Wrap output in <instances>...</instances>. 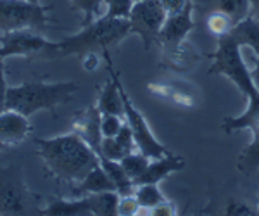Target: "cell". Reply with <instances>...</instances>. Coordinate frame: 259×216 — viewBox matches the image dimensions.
I'll use <instances>...</instances> for the list:
<instances>
[{
    "instance_id": "cell-1",
    "label": "cell",
    "mask_w": 259,
    "mask_h": 216,
    "mask_svg": "<svg viewBox=\"0 0 259 216\" xmlns=\"http://www.w3.org/2000/svg\"><path fill=\"white\" fill-rule=\"evenodd\" d=\"M35 144L50 175L69 184H80L99 164V156L76 132L54 139H36Z\"/></svg>"
},
{
    "instance_id": "cell-2",
    "label": "cell",
    "mask_w": 259,
    "mask_h": 216,
    "mask_svg": "<svg viewBox=\"0 0 259 216\" xmlns=\"http://www.w3.org/2000/svg\"><path fill=\"white\" fill-rule=\"evenodd\" d=\"M132 35V24L130 19H118L100 16L92 23L85 24L81 31L76 35L66 36L64 40L56 41L50 57L57 56H87L90 52L109 51V47L119 44L123 38Z\"/></svg>"
},
{
    "instance_id": "cell-3",
    "label": "cell",
    "mask_w": 259,
    "mask_h": 216,
    "mask_svg": "<svg viewBox=\"0 0 259 216\" xmlns=\"http://www.w3.org/2000/svg\"><path fill=\"white\" fill-rule=\"evenodd\" d=\"M78 89L80 85L74 81H26L18 87H7V109H14L24 116H31L41 109L54 113L57 106L68 104Z\"/></svg>"
},
{
    "instance_id": "cell-4",
    "label": "cell",
    "mask_w": 259,
    "mask_h": 216,
    "mask_svg": "<svg viewBox=\"0 0 259 216\" xmlns=\"http://www.w3.org/2000/svg\"><path fill=\"white\" fill-rule=\"evenodd\" d=\"M212 66L209 69L211 74H225L228 80H232L240 92L245 94V97H256L259 90L254 85L250 69L245 66L240 54V45L228 35H223L218 38V49L212 54Z\"/></svg>"
},
{
    "instance_id": "cell-5",
    "label": "cell",
    "mask_w": 259,
    "mask_h": 216,
    "mask_svg": "<svg viewBox=\"0 0 259 216\" xmlns=\"http://www.w3.org/2000/svg\"><path fill=\"white\" fill-rule=\"evenodd\" d=\"M49 6L30 2V0H0V31L36 30L47 24Z\"/></svg>"
},
{
    "instance_id": "cell-6",
    "label": "cell",
    "mask_w": 259,
    "mask_h": 216,
    "mask_svg": "<svg viewBox=\"0 0 259 216\" xmlns=\"http://www.w3.org/2000/svg\"><path fill=\"white\" fill-rule=\"evenodd\" d=\"M168 18L161 0H140L135 2L130 12L132 33H137L144 41V47L150 49L154 41L159 40V33Z\"/></svg>"
},
{
    "instance_id": "cell-7",
    "label": "cell",
    "mask_w": 259,
    "mask_h": 216,
    "mask_svg": "<svg viewBox=\"0 0 259 216\" xmlns=\"http://www.w3.org/2000/svg\"><path fill=\"white\" fill-rule=\"evenodd\" d=\"M121 87V94H123V106H124V121L133 132V137H135V142H137V147H139L140 152H144L145 156L152 157H162L166 154H169L168 149L162 145L159 140L154 137L152 130H150L147 119L144 118V114L133 106L132 99L128 97L126 90H124L123 83H119Z\"/></svg>"
},
{
    "instance_id": "cell-8",
    "label": "cell",
    "mask_w": 259,
    "mask_h": 216,
    "mask_svg": "<svg viewBox=\"0 0 259 216\" xmlns=\"http://www.w3.org/2000/svg\"><path fill=\"white\" fill-rule=\"evenodd\" d=\"M56 41H49L36 30H14V31H0V54L2 57H30L40 52L52 54Z\"/></svg>"
},
{
    "instance_id": "cell-9",
    "label": "cell",
    "mask_w": 259,
    "mask_h": 216,
    "mask_svg": "<svg viewBox=\"0 0 259 216\" xmlns=\"http://www.w3.org/2000/svg\"><path fill=\"white\" fill-rule=\"evenodd\" d=\"M28 192L19 168H0V214H26Z\"/></svg>"
},
{
    "instance_id": "cell-10",
    "label": "cell",
    "mask_w": 259,
    "mask_h": 216,
    "mask_svg": "<svg viewBox=\"0 0 259 216\" xmlns=\"http://www.w3.org/2000/svg\"><path fill=\"white\" fill-rule=\"evenodd\" d=\"M192 28H194V21H192V4L189 2V6L182 12L166 18L164 26L159 33V41L164 44L166 49L180 47Z\"/></svg>"
},
{
    "instance_id": "cell-11",
    "label": "cell",
    "mask_w": 259,
    "mask_h": 216,
    "mask_svg": "<svg viewBox=\"0 0 259 216\" xmlns=\"http://www.w3.org/2000/svg\"><path fill=\"white\" fill-rule=\"evenodd\" d=\"M31 132V124L28 116L18 113L14 109H6L0 113V142L9 145H19L28 139Z\"/></svg>"
},
{
    "instance_id": "cell-12",
    "label": "cell",
    "mask_w": 259,
    "mask_h": 216,
    "mask_svg": "<svg viewBox=\"0 0 259 216\" xmlns=\"http://www.w3.org/2000/svg\"><path fill=\"white\" fill-rule=\"evenodd\" d=\"M100 116H102V113L99 111V107L94 106L78 116L73 124V130L94 149L97 156L100 154V145H102L104 139L102 130H100Z\"/></svg>"
},
{
    "instance_id": "cell-13",
    "label": "cell",
    "mask_w": 259,
    "mask_h": 216,
    "mask_svg": "<svg viewBox=\"0 0 259 216\" xmlns=\"http://www.w3.org/2000/svg\"><path fill=\"white\" fill-rule=\"evenodd\" d=\"M182 168H185V159L169 152V154H166L162 157H156L154 161H150L149 166L145 168V171L135 180V185L159 184L166 177H169L171 173H175V171H180Z\"/></svg>"
},
{
    "instance_id": "cell-14",
    "label": "cell",
    "mask_w": 259,
    "mask_h": 216,
    "mask_svg": "<svg viewBox=\"0 0 259 216\" xmlns=\"http://www.w3.org/2000/svg\"><path fill=\"white\" fill-rule=\"evenodd\" d=\"M221 128L227 134H235L244 128H252V132L259 130V94L247 99V109L240 116H227L221 123Z\"/></svg>"
},
{
    "instance_id": "cell-15",
    "label": "cell",
    "mask_w": 259,
    "mask_h": 216,
    "mask_svg": "<svg viewBox=\"0 0 259 216\" xmlns=\"http://www.w3.org/2000/svg\"><path fill=\"white\" fill-rule=\"evenodd\" d=\"M230 36H232L240 47L252 49L259 57V19H256L254 16L244 18L232 28Z\"/></svg>"
},
{
    "instance_id": "cell-16",
    "label": "cell",
    "mask_w": 259,
    "mask_h": 216,
    "mask_svg": "<svg viewBox=\"0 0 259 216\" xmlns=\"http://www.w3.org/2000/svg\"><path fill=\"white\" fill-rule=\"evenodd\" d=\"M40 214L47 216H87L92 214V207L89 199H74V201H66V199H57V201L49 202L45 207L40 209Z\"/></svg>"
},
{
    "instance_id": "cell-17",
    "label": "cell",
    "mask_w": 259,
    "mask_h": 216,
    "mask_svg": "<svg viewBox=\"0 0 259 216\" xmlns=\"http://www.w3.org/2000/svg\"><path fill=\"white\" fill-rule=\"evenodd\" d=\"M106 190H116L114 184L106 173V169L100 166V163L78 184V192L81 194H95V192H106ZM118 192V190H116Z\"/></svg>"
},
{
    "instance_id": "cell-18",
    "label": "cell",
    "mask_w": 259,
    "mask_h": 216,
    "mask_svg": "<svg viewBox=\"0 0 259 216\" xmlns=\"http://www.w3.org/2000/svg\"><path fill=\"white\" fill-rule=\"evenodd\" d=\"M90 202L92 214L97 216H114L118 214V204H119V194L116 190H106V192H95V194H85Z\"/></svg>"
},
{
    "instance_id": "cell-19",
    "label": "cell",
    "mask_w": 259,
    "mask_h": 216,
    "mask_svg": "<svg viewBox=\"0 0 259 216\" xmlns=\"http://www.w3.org/2000/svg\"><path fill=\"white\" fill-rule=\"evenodd\" d=\"M133 196L137 197L140 207H145V209H152L157 204L166 201V197L162 196V192L157 189V184H140L135 187V192Z\"/></svg>"
},
{
    "instance_id": "cell-20",
    "label": "cell",
    "mask_w": 259,
    "mask_h": 216,
    "mask_svg": "<svg viewBox=\"0 0 259 216\" xmlns=\"http://www.w3.org/2000/svg\"><path fill=\"white\" fill-rule=\"evenodd\" d=\"M259 168V130H254V139L239 156V169L252 173Z\"/></svg>"
},
{
    "instance_id": "cell-21",
    "label": "cell",
    "mask_w": 259,
    "mask_h": 216,
    "mask_svg": "<svg viewBox=\"0 0 259 216\" xmlns=\"http://www.w3.org/2000/svg\"><path fill=\"white\" fill-rule=\"evenodd\" d=\"M150 159H152V157L145 156L144 152L139 151V152H132V154L124 156L119 163H121V166H123L124 171H126V175L135 182L137 178L145 171V168L149 166Z\"/></svg>"
},
{
    "instance_id": "cell-22",
    "label": "cell",
    "mask_w": 259,
    "mask_h": 216,
    "mask_svg": "<svg viewBox=\"0 0 259 216\" xmlns=\"http://www.w3.org/2000/svg\"><path fill=\"white\" fill-rule=\"evenodd\" d=\"M216 11H221L228 14L233 19V23H239L244 18H247L250 12V0H218Z\"/></svg>"
},
{
    "instance_id": "cell-23",
    "label": "cell",
    "mask_w": 259,
    "mask_h": 216,
    "mask_svg": "<svg viewBox=\"0 0 259 216\" xmlns=\"http://www.w3.org/2000/svg\"><path fill=\"white\" fill-rule=\"evenodd\" d=\"M233 26H235L233 19L221 11H214L212 14L207 16V30H209L212 35L218 36V38L223 35H228Z\"/></svg>"
},
{
    "instance_id": "cell-24",
    "label": "cell",
    "mask_w": 259,
    "mask_h": 216,
    "mask_svg": "<svg viewBox=\"0 0 259 216\" xmlns=\"http://www.w3.org/2000/svg\"><path fill=\"white\" fill-rule=\"evenodd\" d=\"M132 154V152H130ZM124 156H128V151L123 147L116 137H104L102 139V145H100V157H107V159L112 161H121Z\"/></svg>"
},
{
    "instance_id": "cell-25",
    "label": "cell",
    "mask_w": 259,
    "mask_h": 216,
    "mask_svg": "<svg viewBox=\"0 0 259 216\" xmlns=\"http://www.w3.org/2000/svg\"><path fill=\"white\" fill-rule=\"evenodd\" d=\"M74 9L81 11L85 16V24L100 18V7L106 6V0H71Z\"/></svg>"
},
{
    "instance_id": "cell-26",
    "label": "cell",
    "mask_w": 259,
    "mask_h": 216,
    "mask_svg": "<svg viewBox=\"0 0 259 216\" xmlns=\"http://www.w3.org/2000/svg\"><path fill=\"white\" fill-rule=\"evenodd\" d=\"M135 0H106V14L107 18L128 19Z\"/></svg>"
},
{
    "instance_id": "cell-27",
    "label": "cell",
    "mask_w": 259,
    "mask_h": 216,
    "mask_svg": "<svg viewBox=\"0 0 259 216\" xmlns=\"http://www.w3.org/2000/svg\"><path fill=\"white\" fill-rule=\"evenodd\" d=\"M124 124V118L118 114H102L100 116V130L102 137H116Z\"/></svg>"
},
{
    "instance_id": "cell-28",
    "label": "cell",
    "mask_w": 259,
    "mask_h": 216,
    "mask_svg": "<svg viewBox=\"0 0 259 216\" xmlns=\"http://www.w3.org/2000/svg\"><path fill=\"white\" fill-rule=\"evenodd\" d=\"M139 211H140V204H139V201H137V197L133 196V194L119 197L118 214H121V216H135V214H139Z\"/></svg>"
},
{
    "instance_id": "cell-29",
    "label": "cell",
    "mask_w": 259,
    "mask_h": 216,
    "mask_svg": "<svg viewBox=\"0 0 259 216\" xmlns=\"http://www.w3.org/2000/svg\"><path fill=\"white\" fill-rule=\"evenodd\" d=\"M162 7H164L166 14L168 16H173V14H178L189 6V0H161Z\"/></svg>"
},
{
    "instance_id": "cell-30",
    "label": "cell",
    "mask_w": 259,
    "mask_h": 216,
    "mask_svg": "<svg viewBox=\"0 0 259 216\" xmlns=\"http://www.w3.org/2000/svg\"><path fill=\"white\" fill-rule=\"evenodd\" d=\"M150 214L152 216H173V214H177V207H175V204H171V202L164 201V202H161V204H157L156 207H152V209H150Z\"/></svg>"
},
{
    "instance_id": "cell-31",
    "label": "cell",
    "mask_w": 259,
    "mask_h": 216,
    "mask_svg": "<svg viewBox=\"0 0 259 216\" xmlns=\"http://www.w3.org/2000/svg\"><path fill=\"white\" fill-rule=\"evenodd\" d=\"M227 214H254V211L250 209L247 204H244V202H235L232 201L227 207Z\"/></svg>"
},
{
    "instance_id": "cell-32",
    "label": "cell",
    "mask_w": 259,
    "mask_h": 216,
    "mask_svg": "<svg viewBox=\"0 0 259 216\" xmlns=\"http://www.w3.org/2000/svg\"><path fill=\"white\" fill-rule=\"evenodd\" d=\"M81 59H83V68H85V69H94L95 66L99 64V57H97V54H95V52L87 54V56H83Z\"/></svg>"
},
{
    "instance_id": "cell-33",
    "label": "cell",
    "mask_w": 259,
    "mask_h": 216,
    "mask_svg": "<svg viewBox=\"0 0 259 216\" xmlns=\"http://www.w3.org/2000/svg\"><path fill=\"white\" fill-rule=\"evenodd\" d=\"M6 94H7V87H0V113H4V111L7 109Z\"/></svg>"
},
{
    "instance_id": "cell-34",
    "label": "cell",
    "mask_w": 259,
    "mask_h": 216,
    "mask_svg": "<svg viewBox=\"0 0 259 216\" xmlns=\"http://www.w3.org/2000/svg\"><path fill=\"white\" fill-rule=\"evenodd\" d=\"M250 74H252L254 85H256V89L259 90V57H257L256 64H254V69H250Z\"/></svg>"
},
{
    "instance_id": "cell-35",
    "label": "cell",
    "mask_w": 259,
    "mask_h": 216,
    "mask_svg": "<svg viewBox=\"0 0 259 216\" xmlns=\"http://www.w3.org/2000/svg\"><path fill=\"white\" fill-rule=\"evenodd\" d=\"M0 87H7L6 81V68H4V57L0 54Z\"/></svg>"
},
{
    "instance_id": "cell-36",
    "label": "cell",
    "mask_w": 259,
    "mask_h": 216,
    "mask_svg": "<svg viewBox=\"0 0 259 216\" xmlns=\"http://www.w3.org/2000/svg\"><path fill=\"white\" fill-rule=\"evenodd\" d=\"M250 16L259 19V0H250Z\"/></svg>"
},
{
    "instance_id": "cell-37",
    "label": "cell",
    "mask_w": 259,
    "mask_h": 216,
    "mask_svg": "<svg viewBox=\"0 0 259 216\" xmlns=\"http://www.w3.org/2000/svg\"><path fill=\"white\" fill-rule=\"evenodd\" d=\"M6 147H7L6 144H2V142H0V151H4V149H6Z\"/></svg>"
},
{
    "instance_id": "cell-38",
    "label": "cell",
    "mask_w": 259,
    "mask_h": 216,
    "mask_svg": "<svg viewBox=\"0 0 259 216\" xmlns=\"http://www.w3.org/2000/svg\"><path fill=\"white\" fill-rule=\"evenodd\" d=\"M30 2H35V4H40L38 0H30Z\"/></svg>"
},
{
    "instance_id": "cell-39",
    "label": "cell",
    "mask_w": 259,
    "mask_h": 216,
    "mask_svg": "<svg viewBox=\"0 0 259 216\" xmlns=\"http://www.w3.org/2000/svg\"><path fill=\"white\" fill-rule=\"evenodd\" d=\"M135 2H140V0H135Z\"/></svg>"
}]
</instances>
